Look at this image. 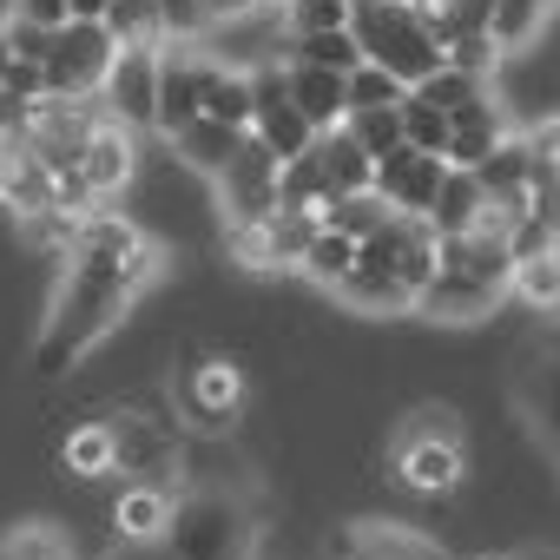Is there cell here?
Instances as JSON below:
<instances>
[{
    "instance_id": "obj_40",
    "label": "cell",
    "mask_w": 560,
    "mask_h": 560,
    "mask_svg": "<svg viewBox=\"0 0 560 560\" xmlns=\"http://www.w3.org/2000/svg\"><path fill=\"white\" fill-rule=\"evenodd\" d=\"M291 60L330 67V73H350V67H363V54H357L350 27H343V34H311V40H291Z\"/></svg>"
},
{
    "instance_id": "obj_26",
    "label": "cell",
    "mask_w": 560,
    "mask_h": 560,
    "mask_svg": "<svg viewBox=\"0 0 560 560\" xmlns=\"http://www.w3.org/2000/svg\"><path fill=\"white\" fill-rule=\"evenodd\" d=\"M250 139H257V145H264L277 165H291L298 152H311L317 126H311V119H304V113L284 100V106H270V113H257V119H250Z\"/></svg>"
},
{
    "instance_id": "obj_46",
    "label": "cell",
    "mask_w": 560,
    "mask_h": 560,
    "mask_svg": "<svg viewBox=\"0 0 560 560\" xmlns=\"http://www.w3.org/2000/svg\"><path fill=\"white\" fill-rule=\"evenodd\" d=\"M409 8H422V0H409Z\"/></svg>"
},
{
    "instance_id": "obj_18",
    "label": "cell",
    "mask_w": 560,
    "mask_h": 560,
    "mask_svg": "<svg viewBox=\"0 0 560 560\" xmlns=\"http://www.w3.org/2000/svg\"><path fill=\"white\" fill-rule=\"evenodd\" d=\"M343 553L350 560H455L442 540H429L422 527H402V521H350Z\"/></svg>"
},
{
    "instance_id": "obj_23",
    "label": "cell",
    "mask_w": 560,
    "mask_h": 560,
    "mask_svg": "<svg viewBox=\"0 0 560 560\" xmlns=\"http://www.w3.org/2000/svg\"><path fill=\"white\" fill-rule=\"evenodd\" d=\"M172 494H178V488H126L119 508H113V527H119L132 547H159L165 527H172Z\"/></svg>"
},
{
    "instance_id": "obj_33",
    "label": "cell",
    "mask_w": 560,
    "mask_h": 560,
    "mask_svg": "<svg viewBox=\"0 0 560 560\" xmlns=\"http://www.w3.org/2000/svg\"><path fill=\"white\" fill-rule=\"evenodd\" d=\"M560 8V0H494V21H488V34H494V47L508 54V47H521V40H534L540 27H547V14Z\"/></svg>"
},
{
    "instance_id": "obj_42",
    "label": "cell",
    "mask_w": 560,
    "mask_h": 560,
    "mask_svg": "<svg viewBox=\"0 0 560 560\" xmlns=\"http://www.w3.org/2000/svg\"><path fill=\"white\" fill-rule=\"evenodd\" d=\"M14 21H34V27H67V0H14Z\"/></svg>"
},
{
    "instance_id": "obj_37",
    "label": "cell",
    "mask_w": 560,
    "mask_h": 560,
    "mask_svg": "<svg viewBox=\"0 0 560 560\" xmlns=\"http://www.w3.org/2000/svg\"><path fill=\"white\" fill-rule=\"evenodd\" d=\"M67 468L73 475H113V429L106 422H80L67 435Z\"/></svg>"
},
{
    "instance_id": "obj_1",
    "label": "cell",
    "mask_w": 560,
    "mask_h": 560,
    "mask_svg": "<svg viewBox=\"0 0 560 560\" xmlns=\"http://www.w3.org/2000/svg\"><path fill=\"white\" fill-rule=\"evenodd\" d=\"M159 270H165V250L139 224H126L113 211H93L67 244V270L54 284V304H47V324H40V343H34V370L40 376L80 370L126 324V311L139 304V291Z\"/></svg>"
},
{
    "instance_id": "obj_22",
    "label": "cell",
    "mask_w": 560,
    "mask_h": 560,
    "mask_svg": "<svg viewBox=\"0 0 560 560\" xmlns=\"http://www.w3.org/2000/svg\"><path fill=\"white\" fill-rule=\"evenodd\" d=\"M244 139H250V132H237V126H218V119H205V113H198L185 132H172V152H178L191 172L218 178V172L237 159V145H244Z\"/></svg>"
},
{
    "instance_id": "obj_45",
    "label": "cell",
    "mask_w": 560,
    "mask_h": 560,
    "mask_svg": "<svg viewBox=\"0 0 560 560\" xmlns=\"http://www.w3.org/2000/svg\"><path fill=\"white\" fill-rule=\"evenodd\" d=\"M350 8H370V0H350Z\"/></svg>"
},
{
    "instance_id": "obj_25",
    "label": "cell",
    "mask_w": 560,
    "mask_h": 560,
    "mask_svg": "<svg viewBox=\"0 0 560 560\" xmlns=\"http://www.w3.org/2000/svg\"><path fill=\"white\" fill-rule=\"evenodd\" d=\"M0 560H80V547L60 521H14L0 527Z\"/></svg>"
},
{
    "instance_id": "obj_24",
    "label": "cell",
    "mask_w": 560,
    "mask_h": 560,
    "mask_svg": "<svg viewBox=\"0 0 560 560\" xmlns=\"http://www.w3.org/2000/svg\"><path fill=\"white\" fill-rule=\"evenodd\" d=\"M422 27H429V40L448 54L455 40H475V34H488V21H494V0H422Z\"/></svg>"
},
{
    "instance_id": "obj_32",
    "label": "cell",
    "mask_w": 560,
    "mask_h": 560,
    "mask_svg": "<svg viewBox=\"0 0 560 560\" xmlns=\"http://www.w3.org/2000/svg\"><path fill=\"white\" fill-rule=\"evenodd\" d=\"M343 132L363 145V159L376 165V159H389V152H402V106H370V113H350L343 119Z\"/></svg>"
},
{
    "instance_id": "obj_2",
    "label": "cell",
    "mask_w": 560,
    "mask_h": 560,
    "mask_svg": "<svg viewBox=\"0 0 560 560\" xmlns=\"http://www.w3.org/2000/svg\"><path fill=\"white\" fill-rule=\"evenodd\" d=\"M257 540V514L237 488H178L172 494V527H165V553L172 560H250Z\"/></svg>"
},
{
    "instance_id": "obj_27",
    "label": "cell",
    "mask_w": 560,
    "mask_h": 560,
    "mask_svg": "<svg viewBox=\"0 0 560 560\" xmlns=\"http://www.w3.org/2000/svg\"><path fill=\"white\" fill-rule=\"evenodd\" d=\"M106 34L119 47H172L165 0H113V8H106Z\"/></svg>"
},
{
    "instance_id": "obj_16",
    "label": "cell",
    "mask_w": 560,
    "mask_h": 560,
    "mask_svg": "<svg viewBox=\"0 0 560 560\" xmlns=\"http://www.w3.org/2000/svg\"><path fill=\"white\" fill-rule=\"evenodd\" d=\"M514 396H521L527 422L560 448V337H547V343L527 350V363H521V376H514Z\"/></svg>"
},
{
    "instance_id": "obj_31",
    "label": "cell",
    "mask_w": 560,
    "mask_h": 560,
    "mask_svg": "<svg viewBox=\"0 0 560 560\" xmlns=\"http://www.w3.org/2000/svg\"><path fill=\"white\" fill-rule=\"evenodd\" d=\"M396 211L376 198V191H350V198H337V205H324V231H343L350 244H363V237H376L383 224H389Z\"/></svg>"
},
{
    "instance_id": "obj_15",
    "label": "cell",
    "mask_w": 560,
    "mask_h": 560,
    "mask_svg": "<svg viewBox=\"0 0 560 560\" xmlns=\"http://www.w3.org/2000/svg\"><path fill=\"white\" fill-rule=\"evenodd\" d=\"M132 165H139V152H132V132H119L113 119H100V132L80 145V159H73V172H80V185L93 191V205H106L113 191H126L132 185Z\"/></svg>"
},
{
    "instance_id": "obj_36",
    "label": "cell",
    "mask_w": 560,
    "mask_h": 560,
    "mask_svg": "<svg viewBox=\"0 0 560 560\" xmlns=\"http://www.w3.org/2000/svg\"><path fill=\"white\" fill-rule=\"evenodd\" d=\"M343 100H350V113H370V106H402L409 100V86L396 80V73H383V67H350L343 73Z\"/></svg>"
},
{
    "instance_id": "obj_38",
    "label": "cell",
    "mask_w": 560,
    "mask_h": 560,
    "mask_svg": "<svg viewBox=\"0 0 560 560\" xmlns=\"http://www.w3.org/2000/svg\"><path fill=\"white\" fill-rule=\"evenodd\" d=\"M409 93H416L422 106H435V113H462V106H468L475 93H488V86L468 80V73H455V67H435V73H429L422 86H409Z\"/></svg>"
},
{
    "instance_id": "obj_44",
    "label": "cell",
    "mask_w": 560,
    "mask_h": 560,
    "mask_svg": "<svg viewBox=\"0 0 560 560\" xmlns=\"http://www.w3.org/2000/svg\"><path fill=\"white\" fill-rule=\"evenodd\" d=\"M508 560H560V547H521V553H508Z\"/></svg>"
},
{
    "instance_id": "obj_4",
    "label": "cell",
    "mask_w": 560,
    "mask_h": 560,
    "mask_svg": "<svg viewBox=\"0 0 560 560\" xmlns=\"http://www.w3.org/2000/svg\"><path fill=\"white\" fill-rule=\"evenodd\" d=\"M165 402L191 435H231L237 416H244V376H237V363L224 350L191 343L165 376Z\"/></svg>"
},
{
    "instance_id": "obj_6",
    "label": "cell",
    "mask_w": 560,
    "mask_h": 560,
    "mask_svg": "<svg viewBox=\"0 0 560 560\" xmlns=\"http://www.w3.org/2000/svg\"><path fill=\"white\" fill-rule=\"evenodd\" d=\"M113 60H119V40L106 34V21H67V27L54 34L47 67H40L47 100H100Z\"/></svg>"
},
{
    "instance_id": "obj_19",
    "label": "cell",
    "mask_w": 560,
    "mask_h": 560,
    "mask_svg": "<svg viewBox=\"0 0 560 560\" xmlns=\"http://www.w3.org/2000/svg\"><path fill=\"white\" fill-rule=\"evenodd\" d=\"M501 139H508V126H501V106H494L488 93H475L462 113H448V152H442V159H448L455 172H475V165H481V159H488Z\"/></svg>"
},
{
    "instance_id": "obj_3",
    "label": "cell",
    "mask_w": 560,
    "mask_h": 560,
    "mask_svg": "<svg viewBox=\"0 0 560 560\" xmlns=\"http://www.w3.org/2000/svg\"><path fill=\"white\" fill-rule=\"evenodd\" d=\"M389 475L409 494H448L462 481V416L448 402H422L396 422L389 435Z\"/></svg>"
},
{
    "instance_id": "obj_9",
    "label": "cell",
    "mask_w": 560,
    "mask_h": 560,
    "mask_svg": "<svg viewBox=\"0 0 560 560\" xmlns=\"http://www.w3.org/2000/svg\"><path fill=\"white\" fill-rule=\"evenodd\" d=\"M317 231H324V211H291V205H277L270 218L231 231V257H237L244 270H298Z\"/></svg>"
},
{
    "instance_id": "obj_12",
    "label": "cell",
    "mask_w": 560,
    "mask_h": 560,
    "mask_svg": "<svg viewBox=\"0 0 560 560\" xmlns=\"http://www.w3.org/2000/svg\"><path fill=\"white\" fill-rule=\"evenodd\" d=\"M337 298H343L350 311H370V317H402V311H416V291L402 284L396 257H389L376 237L357 244V264H350V277L337 284Z\"/></svg>"
},
{
    "instance_id": "obj_21",
    "label": "cell",
    "mask_w": 560,
    "mask_h": 560,
    "mask_svg": "<svg viewBox=\"0 0 560 560\" xmlns=\"http://www.w3.org/2000/svg\"><path fill=\"white\" fill-rule=\"evenodd\" d=\"M198 93H205V119L250 132L257 106H250V73H244V67H231V60L205 54V67H198Z\"/></svg>"
},
{
    "instance_id": "obj_28",
    "label": "cell",
    "mask_w": 560,
    "mask_h": 560,
    "mask_svg": "<svg viewBox=\"0 0 560 560\" xmlns=\"http://www.w3.org/2000/svg\"><path fill=\"white\" fill-rule=\"evenodd\" d=\"M508 298L540 304V311H560V244H547V250H534V257H521L508 270Z\"/></svg>"
},
{
    "instance_id": "obj_29",
    "label": "cell",
    "mask_w": 560,
    "mask_h": 560,
    "mask_svg": "<svg viewBox=\"0 0 560 560\" xmlns=\"http://www.w3.org/2000/svg\"><path fill=\"white\" fill-rule=\"evenodd\" d=\"M475 211H481V185H475V172H455V165H448V178H442V191H435V205H429L435 237H462V231L475 224Z\"/></svg>"
},
{
    "instance_id": "obj_39",
    "label": "cell",
    "mask_w": 560,
    "mask_h": 560,
    "mask_svg": "<svg viewBox=\"0 0 560 560\" xmlns=\"http://www.w3.org/2000/svg\"><path fill=\"white\" fill-rule=\"evenodd\" d=\"M402 145H416V152H448V113H435V106H422L416 93L402 100Z\"/></svg>"
},
{
    "instance_id": "obj_10",
    "label": "cell",
    "mask_w": 560,
    "mask_h": 560,
    "mask_svg": "<svg viewBox=\"0 0 560 560\" xmlns=\"http://www.w3.org/2000/svg\"><path fill=\"white\" fill-rule=\"evenodd\" d=\"M277 165L257 139H244L237 145V159L211 178L218 185V211H224V231H244V224H257V218H270L277 211Z\"/></svg>"
},
{
    "instance_id": "obj_41",
    "label": "cell",
    "mask_w": 560,
    "mask_h": 560,
    "mask_svg": "<svg viewBox=\"0 0 560 560\" xmlns=\"http://www.w3.org/2000/svg\"><path fill=\"white\" fill-rule=\"evenodd\" d=\"M244 73H250V106L257 113H270V106L291 100V73L284 67H244Z\"/></svg>"
},
{
    "instance_id": "obj_8",
    "label": "cell",
    "mask_w": 560,
    "mask_h": 560,
    "mask_svg": "<svg viewBox=\"0 0 560 560\" xmlns=\"http://www.w3.org/2000/svg\"><path fill=\"white\" fill-rule=\"evenodd\" d=\"M159 54L165 47H119L106 86H100V113L119 132H159Z\"/></svg>"
},
{
    "instance_id": "obj_7",
    "label": "cell",
    "mask_w": 560,
    "mask_h": 560,
    "mask_svg": "<svg viewBox=\"0 0 560 560\" xmlns=\"http://www.w3.org/2000/svg\"><path fill=\"white\" fill-rule=\"evenodd\" d=\"M113 475H126L132 488H178V435L172 422H159L152 409H113Z\"/></svg>"
},
{
    "instance_id": "obj_35",
    "label": "cell",
    "mask_w": 560,
    "mask_h": 560,
    "mask_svg": "<svg viewBox=\"0 0 560 560\" xmlns=\"http://www.w3.org/2000/svg\"><path fill=\"white\" fill-rule=\"evenodd\" d=\"M350 264H357V244H350L343 231H317L298 270L311 277V284H324V291H337V284H343V277H350Z\"/></svg>"
},
{
    "instance_id": "obj_13",
    "label": "cell",
    "mask_w": 560,
    "mask_h": 560,
    "mask_svg": "<svg viewBox=\"0 0 560 560\" xmlns=\"http://www.w3.org/2000/svg\"><path fill=\"white\" fill-rule=\"evenodd\" d=\"M501 298H508V284H481V277L435 270L429 284H422V298H416V311H422L429 324H481V317H494Z\"/></svg>"
},
{
    "instance_id": "obj_14",
    "label": "cell",
    "mask_w": 560,
    "mask_h": 560,
    "mask_svg": "<svg viewBox=\"0 0 560 560\" xmlns=\"http://www.w3.org/2000/svg\"><path fill=\"white\" fill-rule=\"evenodd\" d=\"M198 67H205V54L198 47H165L159 54V132L172 139V132H185L198 113H205V93H198Z\"/></svg>"
},
{
    "instance_id": "obj_34",
    "label": "cell",
    "mask_w": 560,
    "mask_h": 560,
    "mask_svg": "<svg viewBox=\"0 0 560 560\" xmlns=\"http://www.w3.org/2000/svg\"><path fill=\"white\" fill-rule=\"evenodd\" d=\"M277 14H284L291 40H311V34H343L350 27V0H277Z\"/></svg>"
},
{
    "instance_id": "obj_30",
    "label": "cell",
    "mask_w": 560,
    "mask_h": 560,
    "mask_svg": "<svg viewBox=\"0 0 560 560\" xmlns=\"http://www.w3.org/2000/svg\"><path fill=\"white\" fill-rule=\"evenodd\" d=\"M475 185H481L488 198H521V191H527V145L508 132V139L475 165Z\"/></svg>"
},
{
    "instance_id": "obj_20",
    "label": "cell",
    "mask_w": 560,
    "mask_h": 560,
    "mask_svg": "<svg viewBox=\"0 0 560 560\" xmlns=\"http://www.w3.org/2000/svg\"><path fill=\"white\" fill-rule=\"evenodd\" d=\"M284 73H291V106L317 126V132H330V126H343L350 119V100H343V73H330V67H311V60H284Z\"/></svg>"
},
{
    "instance_id": "obj_17",
    "label": "cell",
    "mask_w": 560,
    "mask_h": 560,
    "mask_svg": "<svg viewBox=\"0 0 560 560\" xmlns=\"http://www.w3.org/2000/svg\"><path fill=\"white\" fill-rule=\"evenodd\" d=\"M0 198L21 211V224L47 218L54 211V165L21 139H0Z\"/></svg>"
},
{
    "instance_id": "obj_11",
    "label": "cell",
    "mask_w": 560,
    "mask_h": 560,
    "mask_svg": "<svg viewBox=\"0 0 560 560\" xmlns=\"http://www.w3.org/2000/svg\"><path fill=\"white\" fill-rule=\"evenodd\" d=\"M442 178H448V159L402 145V152L376 159V172H370V191H376V198H383L396 218H429V205H435Z\"/></svg>"
},
{
    "instance_id": "obj_43",
    "label": "cell",
    "mask_w": 560,
    "mask_h": 560,
    "mask_svg": "<svg viewBox=\"0 0 560 560\" xmlns=\"http://www.w3.org/2000/svg\"><path fill=\"white\" fill-rule=\"evenodd\" d=\"M113 0H67V21H106Z\"/></svg>"
},
{
    "instance_id": "obj_5",
    "label": "cell",
    "mask_w": 560,
    "mask_h": 560,
    "mask_svg": "<svg viewBox=\"0 0 560 560\" xmlns=\"http://www.w3.org/2000/svg\"><path fill=\"white\" fill-rule=\"evenodd\" d=\"M350 40H357V54L370 67L396 73L402 86H422L435 67H448L409 0H370V8H350Z\"/></svg>"
}]
</instances>
